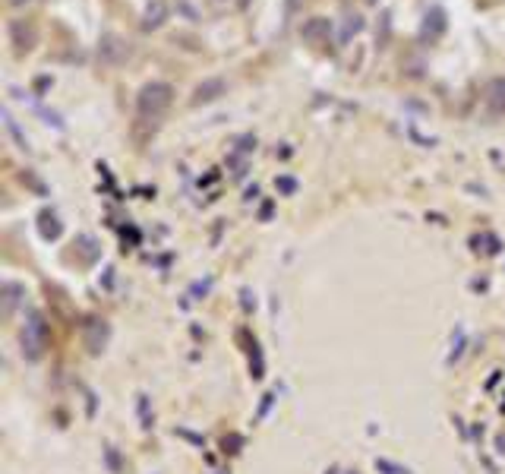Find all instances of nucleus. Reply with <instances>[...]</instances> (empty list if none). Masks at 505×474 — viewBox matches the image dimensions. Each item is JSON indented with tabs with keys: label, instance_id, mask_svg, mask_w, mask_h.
<instances>
[{
	"label": "nucleus",
	"instance_id": "15",
	"mask_svg": "<svg viewBox=\"0 0 505 474\" xmlns=\"http://www.w3.org/2000/svg\"><path fill=\"white\" fill-rule=\"evenodd\" d=\"M237 6H240V10H246V6H250V0H237Z\"/></svg>",
	"mask_w": 505,
	"mask_h": 474
},
{
	"label": "nucleus",
	"instance_id": "4",
	"mask_svg": "<svg viewBox=\"0 0 505 474\" xmlns=\"http://www.w3.org/2000/svg\"><path fill=\"white\" fill-rule=\"evenodd\" d=\"M448 19H445V10L442 6H429L426 16H423V25H420V41L423 44H433L436 38H442V32H445Z\"/></svg>",
	"mask_w": 505,
	"mask_h": 474
},
{
	"label": "nucleus",
	"instance_id": "5",
	"mask_svg": "<svg viewBox=\"0 0 505 474\" xmlns=\"http://www.w3.org/2000/svg\"><path fill=\"white\" fill-rule=\"evenodd\" d=\"M10 38H13V44H16V54H29V51L35 48V25L25 22V19H13Z\"/></svg>",
	"mask_w": 505,
	"mask_h": 474
},
{
	"label": "nucleus",
	"instance_id": "9",
	"mask_svg": "<svg viewBox=\"0 0 505 474\" xmlns=\"http://www.w3.org/2000/svg\"><path fill=\"white\" fill-rule=\"evenodd\" d=\"M486 98H490L492 111H505V76H496V79L486 86Z\"/></svg>",
	"mask_w": 505,
	"mask_h": 474
},
{
	"label": "nucleus",
	"instance_id": "10",
	"mask_svg": "<svg viewBox=\"0 0 505 474\" xmlns=\"http://www.w3.org/2000/svg\"><path fill=\"white\" fill-rule=\"evenodd\" d=\"M363 25H366V22H363V16H360V13H351V16L344 19V29H341V35H338V38H341V44H347L354 35H360V32H363Z\"/></svg>",
	"mask_w": 505,
	"mask_h": 474
},
{
	"label": "nucleus",
	"instance_id": "14",
	"mask_svg": "<svg viewBox=\"0 0 505 474\" xmlns=\"http://www.w3.org/2000/svg\"><path fill=\"white\" fill-rule=\"evenodd\" d=\"M294 6H297V0H288V16L294 13Z\"/></svg>",
	"mask_w": 505,
	"mask_h": 474
},
{
	"label": "nucleus",
	"instance_id": "16",
	"mask_svg": "<svg viewBox=\"0 0 505 474\" xmlns=\"http://www.w3.org/2000/svg\"><path fill=\"white\" fill-rule=\"evenodd\" d=\"M366 4H379V0H366Z\"/></svg>",
	"mask_w": 505,
	"mask_h": 474
},
{
	"label": "nucleus",
	"instance_id": "2",
	"mask_svg": "<svg viewBox=\"0 0 505 474\" xmlns=\"http://www.w3.org/2000/svg\"><path fill=\"white\" fill-rule=\"evenodd\" d=\"M126 57H130V44H126V38L114 35V32L101 35V41H98V60L105 63V67H120V63H126Z\"/></svg>",
	"mask_w": 505,
	"mask_h": 474
},
{
	"label": "nucleus",
	"instance_id": "12",
	"mask_svg": "<svg viewBox=\"0 0 505 474\" xmlns=\"http://www.w3.org/2000/svg\"><path fill=\"white\" fill-rule=\"evenodd\" d=\"M4 120H6V130L13 133V136H16V143H19V149H29V143H25V136H22V130H19L16 126V120L10 117V111H4Z\"/></svg>",
	"mask_w": 505,
	"mask_h": 474
},
{
	"label": "nucleus",
	"instance_id": "3",
	"mask_svg": "<svg viewBox=\"0 0 505 474\" xmlns=\"http://www.w3.org/2000/svg\"><path fill=\"white\" fill-rule=\"evenodd\" d=\"M44 341H48V329H44L41 313H32V316H29V322H25V332H22L25 354H29L32 360H35V357H41Z\"/></svg>",
	"mask_w": 505,
	"mask_h": 474
},
{
	"label": "nucleus",
	"instance_id": "6",
	"mask_svg": "<svg viewBox=\"0 0 505 474\" xmlns=\"http://www.w3.org/2000/svg\"><path fill=\"white\" fill-rule=\"evenodd\" d=\"M332 19L328 16H313V19H307V22L300 25V35H303V41H313V44H319V41H328L332 38Z\"/></svg>",
	"mask_w": 505,
	"mask_h": 474
},
{
	"label": "nucleus",
	"instance_id": "8",
	"mask_svg": "<svg viewBox=\"0 0 505 474\" xmlns=\"http://www.w3.org/2000/svg\"><path fill=\"white\" fill-rule=\"evenodd\" d=\"M164 19H168V4L164 0H152L149 6H145V13H142V32H155V29H161L164 25Z\"/></svg>",
	"mask_w": 505,
	"mask_h": 474
},
{
	"label": "nucleus",
	"instance_id": "13",
	"mask_svg": "<svg viewBox=\"0 0 505 474\" xmlns=\"http://www.w3.org/2000/svg\"><path fill=\"white\" fill-rule=\"evenodd\" d=\"M6 4H10V6H25L29 0H6Z\"/></svg>",
	"mask_w": 505,
	"mask_h": 474
},
{
	"label": "nucleus",
	"instance_id": "1",
	"mask_svg": "<svg viewBox=\"0 0 505 474\" xmlns=\"http://www.w3.org/2000/svg\"><path fill=\"white\" fill-rule=\"evenodd\" d=\"M170 101H174V86H170V82H145L136 95V111H139V117L155 120L168 111Z\"/></svg>",
	"mask_w": 505,
	"mask_h": 474
},
{
	"label": "nucleus",
	"instance_id": "7",
	"mask_svg": "<svg viewBox=\"0 0 505 474\" xmlns=\"http://www.w3.org/2000/svg\"><path fill=\"white\" fill-rule=\"evenodd\" d=\"M224 92H227V82L221 79V76H215V79H206V82H199V86L193 88V98H189V105H208V101L221 98Z\"/></svg>",
	"mask_w": 505,
	"mask_h": 474
},
{
	"label": "nucleus",
	"instance_id": "11",
	"mask_svg": "<svg viewBox=\"0 0 505 474\" xmlns=\"http://www.w3.org/2000/svg\"><path fill=\"white\" fill-rule=\"evenodd\" d=\"M41 234H44V237H57V234H60V221H57L54 215L44 212L41 215Z\"/></svg>",
	"mask_w": 505,
	"mask_h": 474
}]
</instances>
